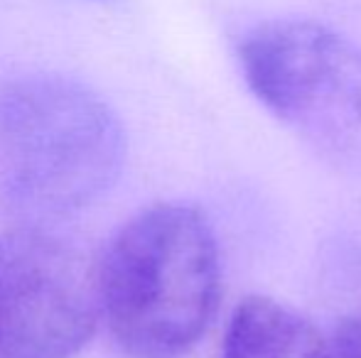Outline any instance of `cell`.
I'll list each match as a JSON object with an SVG mask.
<instances>
[{
    "label": "cell",
    "instance_id": "6da1fadb",
    "mask_svg": "<svg viewBox=\"0 0 361 358\" xmlns=\"http://www.w3.org/2000/svg\"><path fill=\"white\" fill-rule=\"evenodd\" d=\"M101 319L130 358H180L216 312L221 265L209 221L187 204H152L106 248Z\"/></svg>",
    "mask_w": 361,
    "mask_h": 358
},
{
    "label": "cell",
    "instance_id": "7a4b0ae2",
    "mask_svg": "<svg viewBox=\"0 0 361 358\" xmlns=\"http://www.w3.org/2000/svg\"><path fill=\"white\" fill-rule=\"evenodd\" d=\"M126 160L118 115L86 84L32 72L0 89V194L32 216L99 201Z\"/></svg>",
    "mask_w": 361,
    "mask_h": 358
},
{
    "label": "cell",
    "instance_id": "3957f363",
    "mask_svg": "<svg viewBox=\"0 0 361 358\" xmlns=\"http://www.w3.org/2000/svg\"><path fill=\"white\" fill-rule=\"evenodd\" d=\"M251 94L290 128L324 143L361 135V47L312 20L256 25L238 44Z\"/></svg>",
    "mask_w": 361,
    "mask_h": 358
},
{
    "label": "cell",
    "instance_id": "277c9868",
    "mask_svg": "<svg viewBox=\"0 0 361 358\" xmlns=\"http://www.w3.org/2000/svg\"><path fill=\"white\" fill-rule=\"evenodd\" d=\"M99 319V277L74 245L35 226L0 236V358H74Z\"/></svg>",
    "mask_w": 361,
    "mask_h": 358
},
{
    "label": "cell",
    "instance_id": "5b68a950",
    "mask_svg": "<svg viewBox=\"0 0 361 358\" xmlns=\"http://www.w3.org/2000/svg\"><path fill=\"white\" fill-rule=\"evenodd\" d=\"M221 358H334V349L290 307L248 297L233 309Z\"/></svg>",
    "mask_w": 361,
    "mask_h": 358
},
{
    "label": "cell",
    "instance_id": "8992f818",
    "mask_svg": "<svg viewBox=\"0 0 361 358\" xmlns=\"http://www.w3.org/2000/svg\"><path fill=\"white\" fill-rule=\"evenodd\" d=\"M334 358H361V314L347 317L332 341Z\"/></svg>",
    "mask_w": 361,
    "mask_h": 358
}]
</instances>
